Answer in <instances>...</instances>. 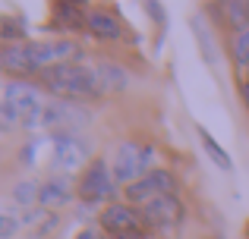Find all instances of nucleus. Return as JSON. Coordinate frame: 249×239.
Masks as SVG:
<instances>
[{
  "instance_id": "f257e3e1",
  "label": "nucleus",
  "mask_w": 249,
  "mask_h": 239,
  "mask_svg": "<svg viewBox=\"0 0 249 239\" xmlns=\"http://www.w3.org/2000/svg\"><path fill=\"white\" fill-rule=\"evenodd\" d=\"M41 82L48 92L57 95V101H79V98H98L91 85V69L82 63H57L41 69Z\"/></svg>"
},
{
  "instance_id": "f03ea898",
  "label": "nucleus",
  "mask_w": 249,
  "mask_h": 239,
  "mask_svg": "<svg viewBox=\"0 0 249 239\" xmlns=\"http://www.w3.org/2000/svg\"><path fill=\"white\" fill-rule=\"evenodd\" d=\"M152 154L155 148L152 145H136V142H123L120 148H117V158L114 164H110V170H114V179L117 183H139V179H145L148 173H152Z\"/></svg>"
},
{
  "instance_id": "7ed1b4c3",
  "label": "nucleus",
  "mask_w": 249,
  "mask_h": 239,
  "mask_svg": "<svg viewBox=\"0 0 249 239\" xmlns=\"http://www.w3.org/2000/svg\"><path fill=\"white\" fill-rule=\"evenodd\" d=\"M41 123L54 135H76L91 123V111L82 107L79 101H51V104H44Z\"/></svg>"
},
{
  "instance_id": "20e7f679",
  "label": "nucleus",
  "mask_w": 249,
  "mask_h": 239,
  "mask_svg": "<svg viewBox=\"0 0 249 239\" xmlns=\"http://www.w3.org/2000/svg\"><path fill=\"white\" fill-rule=\"evenodd\" d=\"M110 195H114V170H110L101 158H95L79 173V183H76V198H82L85 205H98L101 198H110Z\"/></svg>"
},
{
  "instance_id": "39448f33",
  "label": "nucleus",
  "mask_w": 249,
  "mask_h": 239,
  "mask_svg": "<svg viewBox=\"0 0 249 239\" xmlns=\"http://www.w3.org/2000/svg\"><path fill=\"white\" fill-rule=\"evenodd\" d=\"M25 50H29V57L35 60L38 69L57 66V63H76V57H79L76 41H29Z\"/></svg>"
},
{
  "instance_id": "423d86ee",
  "label": "nucleus",
  "mask_w": 249,
  "mask_h": 239,
  "mask_svg": "<svg viewBox=\"0 0 249 239\" xmlns=\"http://www.w3.org/2000/svg\"><path fill=\"white\" fill-rule=\"evenodd\" d=\"M91 85H95V95L98 98H110V95H123L129 85V76L120 63L114 60H98L91 63Z\"/></svg>"
},
{
  "instance_id": "0eeeda50",
  "label": "nucleus",
  "mask_w": 249,
  "mask_h": 239,
  "mask_svg": "<svg viewBox=\"0 0 249 239\" xmlns=\"http://www.w3.org/2000/svg\"><path fill=\"white\" fill-rule=\"evenodd\" d=\"M183 217H186V208H183L180 198L174 195H158L155 202H148L142 208V221L148 227H158V230H170V227H180Z\"/></svg>"
},
{
  "instance_id": "6e6552de",
  "label": "nucleus",
  "mask_w": 249,
  "mask_h": 239,
  "mask_svg": "<svg viewBox=\"0 0 249 239\" xmlns=\"http://www.w3.org/2000/svg\"><path fill=\"white\" fill-rule=\"evenodd\" d=\"M54 160L63 170H76V167L85 170L91 164L89 142H82L79 135H54Z\"/></svg>"
},
{
  "instance_id": "1a4fd4ad",
  "label": "nucleus",
  "mask_w": 249,
  "mask_h": 239,
  "mask_svg": "<svg viewBox=\"0 0 249 239\" xmlns=\"http://www.w3.org/2000/svg\"><path fill=\"white\" fill-rule=\"evenodd\" d=\"M142 217L133 211V205H107V208L101 211V227L107 230V233H117V236H126L139 230Z\"/></svg>"
},
{
  "instance_id": "9d476101",
  "label": "nucleus",
  "mask_w": 249,
  "mask_h": 239,
  "mask_svg": "<svg viewBox=\"0 0 249 239\" xmlns=\"http://www.w3.org/2000/svg\"><path fill=\"white\" fill-rule=\"evenodd\" d=\"M0 66H3L10 76H19V79L41 73V69L35 66V60L29 57L25 44H3V50H0Z\"/></svg>"
},
{
  "instance_id": "9b49d317",
  "label": "nucleus",
  "mask_w": 249,
  "mask_h": 239,
  "mask_svg": "<svg viewBox=\"0 0 249 239\" xmlns=\"http://www.w3.org/2000/svg\"><path fill=\"white\" fill-rule=\"evenodd\" d=\"M85 29H89L95 38H101V41H120V38H123L120 19H117L114 13H107V10L85 13Z\"/></svg>"
},
{
  "instance_id": "f8f14e48",
  "label": "nucleus",
  "mask_w": 249,
  "mask_h": 239,
  "mask_svg": "<svg viewBox=\"0 0 249 239\" xmlns=\"http://www.w3.org/2000/svg\"><path fill=\"white\" fill-rule=\"evenodd\" d=\"M73 186H70V179H48V183L41 186V195H38V205H41L44 211H54V208H63V205L73 202Z\"/></svg>"
},
{
  "instance_id": "ddd939ff",
  "label": "nucleus",
  "mask_w": 249,
  "mask_h": 239,
  "mask_svg": "<svg viewBox=\"0 0 249 239\" xmlns=\"http://www.w3.org/2000/svg\"><path fill=\"white\" fill-rule=\"evenodd\" d=\"M51 13H54L51 25H57V29H82L85 25V16L79 13V6H73V3H54Z\"/></svg>"
},
{
  "instance_id": "4468645a",
  "label": "nucleus",
  "mask_w": 249,
  "mask_h": 239,
  "mask_svg": "<svg viewBox=\"0 0 249 239\" xmlns=\"http://www.w3.org/2000/svg\"><path fill=\"white\" fill-rule=\"evenodd\" d=\"M199 142H202V148H205V154H208V158H212L214 164L221 167V170H231V167H233L231 154H227L224 148H221L218 142L212 139V132H208V129H202V126H199Z\"/></svg>"
},
{
  "instance_id": "2eb2a0df",
  "label": "nucleus",
  "mask_w": 249,
  "mask_h": 239,
  "mask_svg": "<svg viewBox=\"0 0 249 239\" xmlns=\"http://www.w3.org/2000/svg\"><path fill=\"white\" fill-rule=\"evenodd\" d=\"M145 179L152 183V189L158 192V195H174V198H177V192H180V183H177V176H174L170 170H164V167L152 170Z\"/></svg>"
},
{
  "instance_id": "dca6fc26",
  "label": "nucleus",
  "mask_w": 249,
  "mask_h": 239,
  "mask_svg": "<svg viewBox=\"0 0 249 239\" xmlns=\"http://www.w3.org/2000/svg\"><path fill=\"white\" fill-rule=\"evenodd\" d=\"M155 198H158V192L152 189L148 179H139V183L126 186V205H139V208H145V205L155 202Z\"/></svg>"
},
{
  "instance_id": "f3484780",
  "label": "nucleus",
  "mask_w": 249,
  "mask_h": 239,
  "mask_svg": "<svg viewBox=\"0 0 249 239\" xmlns=\"http://www.w3.org/2000/svg\"><path fill=\"white\" fill-rule=\"evenodd\" d=\"M224 13H227V22L237 29V35L240 32H246L249 29V3H240V0H231V3L224 6Z\"/></svg>"
},
{
  "instance_id": "a211bd4d",
  "label": "nucleus",
  "mask_w": 249,
  "mask_h": 239,
  "mask_svg": "<svg viewBox=\"0 0 249 239\" xmlns=\"http://www.w3.org/2000/svg\"><path fill=\"white\" fill-rule=\"evenodd\" d=\"M0 41H6V44H16V41L29 44V41H25V25L16 22L13 16H3V19H0Z\"/></svg>"
},
{
  "instance_id": "6ab92c4d",
  "label": "nucleus",
  "mask_w": 249,
  "mask_h": 239,
  "mask_svg": "<svg viewBox=\"0 0 249 239\" xmlns=\"http://www.w3.org/2000/svg\"><path fill=\"white\" fill-rule=\"evenodd\" d=\"M38 195H41V186H35L32 179H19L13 186V202L16 205H35Z\"/></svg>"
},
{
  "instance_id": "aec40b11",
  "label": "nucleus",
  "mask_w": 249,
  "mask_h": 239,
  "mask_svg": "<svg viewBox=\"0 0 249 239\" xmlns=\"http://www.w3.org/2000/svg\"><path fill=\"white\" fill-rule=\"evenodd\" d=\"M233 60H237V66L249 69V29L240 32L237 41H233Z\"/></svg>"
},
{
  "instance_id": "412c9836",
  "label": "nucleus",
  "mask_w": 249,
  "mask_h": 239,
  "mask_svg": "<svg viewBox=\"0 0 249 239\" xmlns=\"http://www.w3.org/2000/svg\"><path fill=\"white\" fill-rule=\"evenodd\" d=\"M0 117H3V129H10V126H16V123H22V120H19V113H16V107L6 104V101L0 104Z\"/></svg>"
},
{
  "instance_id": "4be33fe9",
  "label": "nucleus",
  "mask_w": 249,
  "mask_h": 239,
  "mask_svg": "<svg viewBox=\"0 0 249 239\" xmlns=\"http://www.w3.org/2000/svg\"><path fill=\"white\" fill-rule=\"evenodd\" d=\"M13 233H16V221H13L10 214H3L0 217V239H10Z\"/></svg>"
},
{
  "instance_id": "5701e85b",
  "label": "nucleus",
  "mask_w": 249,
  "mask_h": 239,
  "mask_svg": "<svg viewBox=\"0 0 249 239\" xmlns=\"http://www.w3.org/2000/svg\"><path fill=\"white\" fill-rule=\"evenodd\" d=\"M76 239H101V236H98V233H95V230H82V233H79V236H76Z\"/></svg>"
},
{
  "instance_id": "b1692460",
  "label": "nucleus",
  "mask_w": 249,
  "mask_h": 239,
  "mask_svg": "<svg viewBox=\"0 0 249 239\" xmlns=\"http://www.w3.org/2000/svg\"><path fill=\"white\" fill-rule=\"evenodd\" d=\"M243 104H246V111H249V82L243 85Z\"/></svg>"
}]
</instances>
